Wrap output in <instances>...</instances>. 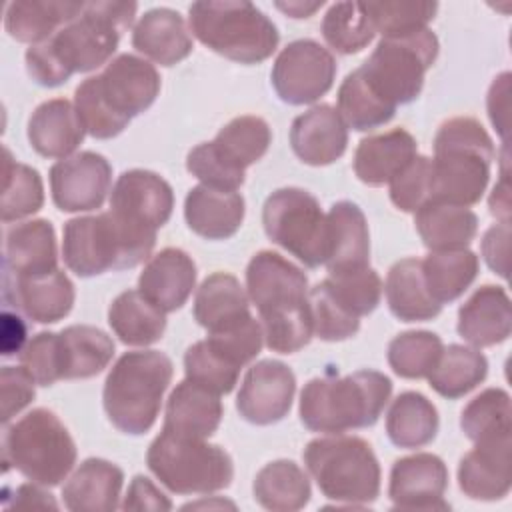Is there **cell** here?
<instances>
[{"mask_svg":"<svg viewBox=\"0 0 512 512\" xmlns=\"http://www.w3.org/2000/svg\"><path fill=\"white\" fill-rule=\"evenodd\" d=\"M136 8L134 2H84L72 22L26 50L30 78L40 86L56 88L76 72H90L106 64L116 52L122 32L132 26Z\"/></svg>","mask_w":512,"mask_h":512,"instance_id":"obj_1","label":"cell"},{"mask_svg":"<svg viewBox=\"0 0 512 512\" xmlns=\"http://www.w3.org/2000/svg\"><path fill=\"white\" fill-rule=\"evenodd\" d=\"M246 290L260 314L264 344L280 354L304 348L312 338L306 274L272 250H260L246 268Z\"/></svg>","mask_w":512,"mask_h":512,"instance_id":"obj_2","label":"cell"},{"mask_svg":"<svg viewBox=\"0 0 512 512\" xmlns=\"http://www.w3.org/2000/svg\"><path fill=\"white\" fill-rule=\"evenodd\" d=\"M392 394V380L378 370L348 376L326 372L300 394V420L312 432L342 434L374 426Z\"/></svg>","mask_w":512,"mask_h":512,"instance_id":"obj_3","label":"cell"},{"mask_svg":"<svg viewBox=\"0 0 512 512\" xmlns=\"http://www.w3.org/2000/svg\"><path fill=\"white\" fill-rule=\"evenodd\" d=\"M494 156V142L476 118L446 120L434 136L430 200L458 206L480 202Z\"/></svg>","mask_w":512,"mask_h":512,"instance_id":"obj_4","label":"cell"},{"mask_svg":"<svg viewBox=\"0 0 512 512\" xmlns=\"http://www.w3.org/2000/svg\"><path fill=\"white\" fill-rule=\"evenodd\" d=\"M174 374L172 360L158 350H134L118 358L104 382V410L124 434L148 432L162 408Z\"/></svg>","mask_w":512,"mask_h":512,"instance_id":"obj_5","label":"cell"},{"mask_svg":"<svg viewBox=\"0 0 512 512\" xmlns=\"http://www.w3.org/2000/svg\"><path fill=\"white\" fill-rule=\"evenodd\" d=\"M154 244L156 232L134 228L110 210L72 218L62 232L64 262L80 278L134 268L152 254Z\"/></svg>","mask_w":512,"mask_h":512,"instance_id":"obj_6","label":"cell"},{"mask_svg":"<svg viewBox=\"0 0 512 512\" xmlns=\"http://www.w3.org/2000/svg\"><path fill=\"white\" fill-rule=\"evenodd\" d=\"M188 24L204 46L240 64H258L270 58L280 40L274 22L252 2H194L188 8Z\"/></svg>","mask_w":512,"mask_h":512,"instance_id":"obj_7","label":"cell"},{"mask_svg":"<svg viewBox=\"0 0 512 512\" xmlns=\"http://www.w3.org/2000/svg\"><path fill=\"white\" fill-rule=\"evenodd\" d=\"M320 492L350 506L370 504L380 494V464L372 446L358 436L310 440L302 452Z\"/></svg>","mask_w":512,"mask_h":512,"instance_id":"obj_8","label":"cell"},{"mask_svg":"<svg viewBox=\"0 0 512 512\" xmlns=\"http://www.w3.org/2000/svg\"><path fill=\"white\" fill-rule=\"evenodd\" d=\"M4 470L16 468L40 486H58L76 462V444L60 418L46 408H34L4 430Z\"/></svg>","mask_w":512,"mask_h":512,"instance_id":"obj_9","label":"cell"},{"mask_svg":"<svg viewBox=\"0 0 512 512\" xmlns=\"http://www.w3.org/2000/svg\"><path fill=\"white\" fill-rule=\"evenodd\" d=\"M146 464L174 494H212L228 488L234 478V464L224 448L164 428L148 446Z\"/></svg>","mask_w":512,"mask_h":512,"instance_id":"obj_10","label":"cell"},{"mask_svg":"<svg viewBox=\"0 0 512 512\" xmlns=\"http://www.w3.org/2000/svg\"><path fill=\"white\" fill-rule=\"evenodd\" d=\"M438 48V38L428 28L382 38L358 72L378 98L396 108L420 96L424 76L436 62Z\"/></svg>","mask_w":512,"mask_h":512,"instance_id":"obj_11","label":"cell"},{"mask_svg":"<svg viewBox=\"0 0 512 512\" xmlns=\"http://www.w3.org/2000/svg\"><path fill=\"white\" fill-rule=\"evenodd\" d=\"M266 236L308 268L326 264L328 224L316 196L302 188L274 190L262 208Z\"/></svg>","mask_w":512,"mask_h":512,"instance_id":"obj_12","label":"cell"},{"mask_svg":"<svg viewBox=\"0 0 512 512\" xmlns=\"http://www.w3.org/2000/svg\"><path fill=\"white\" fill-rule=\"evenodd\" d=\"M336 78L334 56L316 40L302 38L290 42L276 56L272 66V86L280 100L302 106L324 96Z\"/></svg>","mask_w":512,"mask_h":512,"instance_id":"obj_13","label":"cell"},{"mask_svg":"<svg viewBox=\"0 0 512 512\" xmlns=\"http://www.w3.org/2000/svg\"><path fill=\"white\" fill-rule=\"evenodd\" d=\"M112 184V166L98 152H78L50 168L52 200L62 212H88L104 204Z\"/></svg>","mask_w":512,"mask_h":512,"instance_id":"obj_14","label":"cell"},{"mask_svg":"<svg viewBox=\"0 0 512 512\" xmlns=\"http://www.w3.org/2000/svg\"><path fill=\"white\" fill-rule=\"evenodd\" d=\"M174 208L172 186L156 172L134 168L118 176L110 194V212L140 230L156 232Z\"/></svg>","mask_w":512,"mask_h":512,"instance_id":"obj_15","label":"cell"},{"mask_svg":"<svg viewBox=\"0 0 512 512\" xmlns=\"http://www.w3.org/2000/svg\"><path fill=\"white\" fill-rule=\"evenodd\" d=\"M94 80L108 108L126 122L150 108L160 92V74L154 64L134 54L116 56Z\"/></svg>","mask_w":512,"mask_h":512,"instance_id":"obj_16","label":"cell"},{"mask_svg":"<svg viewBox=\"0 0 512 512\" xmlns=\"http://www.w3.org/2000/svg\"><path fill=\"white\" fill-rule=\"evenodd\" d=\"M294 372L280 360H260L244 376L236 398L240 416L256 426L280 422L292 408Z\"/></svg>","mask_w":512,"mask_h":512,"instance_id":"obj_17","label":"cell"},{"mask_svg":"<svg viewBox=\"0 0 512 512\" xmlns=\"http://www.w3.org/2000/svg\"><path fill=\"white\" fill-rule=\"evenodd\" d=\"M448 468L430 452H418L394 462L390 470L388 496L398 510H446L444 492Z\"/></svg>","mask_w":512,"mask_h":512,"instance_id":"obj_18","label":"cell"},{"mask_svg":"<svg viewBox=\"0 0 512 512\" xmlns=\"http://www.w3.org/2000/svg\"><path fill=\"white\" fill-rule=\"evenodd\" d=\"M4 302L38 324H54L74 306V284L62 270L34 276L4 274Z\"/></svg>","mask_w":512,"mask_h":512,"instance_id":"obj_19","label":"cell"},{"mask_svg":"<svg viewBox=\"0 0 512 512\" xmlns=\"http://www.w3.org/2000/svg\"><path fill=\"white\" fill-rule=\"evenodd\" d=\"M290 146L304 164L328 166L346 152L348 126L334 106L318 104L294 118Z\"/></svg>","mask_w":512,"mask_h":512,"instance_id":"obj_20","label":"cell"},{"mask_svg":"<svg viewBox=\"0 0 512 512\" xmlns=\"http://www.w3.org/2000/svg\"><path fill=\"white\" fill-rule=\"evenodd\" d=\"M510 484V436L476 442L458 464V486L468 498L500 500Z\"/></svg>","mask_w":512,"mask_h":512,"instance_id":"obj_21","label":"cell"},{"mask_svg":"<svg viewBox=\"0 0 512 512\" xmlns=\"http://www.w3.org/2000/svg\"><path fill=\"white\" fill-rule=\"evenodd\" d=\"M196 284V264L180 248H164L148 260L138 276V290L160 310L174 312L186 304Z\"/></svg>","mask_w":512,"mask_h":512,"instance_id":"obj_22","label":"cell"},{"mask_svg":"<svg viewBox=\"0 0 512 512\" xmlns=\"http://www.w3.org/2000/svg\"><path fill=\"white\" fill-rule=\"evenodd\" d=\"M328 256L326 268L330 274L352 272L368 266L370 232L364 212L350 200L336 202L328 214Z\"/></svg>","mask_w":512,"mask_h":512,"instance_id":"obj_23","label":"cell"},{"mask_svg":"<svg viewBox=\"0 0 512 512\" xmlns=\"http://www.w3.org/2000/svg\"><path fill=\"white\" fill-rule=\"evenodd\" d=\"M458 334L474 348L496 346L510 336L512 308L504 288L484 284L458 310Z\"/></svg>","mask_w":512,"mask_h":512,"instance_id":"obj_24","label":"cell"},{"mask_svg":"<svg viewBox=\"0 0 512 512\" xmlns=\"http://www.w3.org/2000/svg\"><path fill=\"white\" fill-rule=\"evenodd\" d=\"M244 198L232 190H218L206 184L194 186L184 200L188 228L206 240H226L238 232L244 220Z\"/></svg>","mask_w":512,"mask_h":512,"instance_id":"obj_25","label":"cell"},{"mask_svg":"<svg viewBox=\"0 0 512 512\" xmlns=\"http://www.w3.org/2000/svg\"><path fill=\"white\" fill-rule=\"evenodd\" d=\"M132 46L160 66H174L194 48L192 32L172 8H152L134 26Z\"/></svg>","mask_w":512,"mask_h":512,"instance_id":"obj_26","label":"cell"},{"mask_svg":"<svg viewBox=\"0 0 512 512\" xmlns=\"http://www.w3.org/2000/svg\"><path fill=\"white\" fill-rule=\"evenodd\" d=\"M76 106L64 98L42 102L28 120V142L44 158H68L84 140Z\"/></svg>","mask_w":512,"mask_h":512,"instance_id":"obj_27","label":"cell"},{"mask_svg":"<svg viewBox=\"0 0 512 512\" xmlns=\"http://www.w3.org/2000/svg\"><path fill=\"white\" fill-rule=\"evenodd\" d=\"M222 414L220 394L186 378L170 392L162 428L180 436L206 440L218 430Z\"/></svg>","mask_w":512,"mask_h":512,"instance_id":"obj_28","label":"cell"},{"mask_svg":"<svg viewBox=\"0 0 512 512\" xmlns=\"http://www.w3.org/2000/svg\"><path fill=\"white\" fill-rule=\"evenodd\" d=\"M124 472L104 460L88 458L62 488L64 506L72 512H112L118 508Z\"/></svg>","mask_w":512,"mask_h":512,"instance_id":"obj_29","label":"cell"},{"mask_svg":"<svg viewBox=\"0 0 512 512\" xmlns=\"http://www.w3.org/2000/svg\"><path fill=\"white\" fill-rule=\"evenodd\" d=\"M418 144L404 128L374 134L360 140L354 152V174L368 186L390 184L400 170L416 156Z\"/></svg>","mask_w":512,"mask_h":512,"instance_id":"obj_30","label":"cell"},{"mask_svg":"<svg viewBox=\"0 0 512 512\" xmlns=\"http://www.w3.org/2000/svg\"><path fill=\"white\" fill-rule=\"evenodd\" d=\"M56 264V234L48 220H28L6 232L4 274L34 276L56 270Z\"/></svg>","mask_w":512,"mask_h":512,"instance_id":"obj_31","label":"cell"},{"mask_svg":"<svg viewBox=\"0 0 512 512\" xmlns=\"http://www.w3.org/2000/svg\"><path fill=\"white\" fill-rule=\"evenodd\" d=\"M414 226L422 244L432 252L458 250L474 240L478 216L468 206L428 200L414 212Z\"/></svg>","mask_w":512,"mask_h":512,"instance_id":"obj_32","label":"cell"},{"mask_svg":"<svg viewBox=\"0 0 512 512\" xmlns=\"http://www.w3.org/2000/svg\"><path fill=\"white\" fill-rule=\"evenodd\" d=\"M82 8L84 2L70 0H14L6 8L4 28L16 42L34 46L72 22Z\"/></svg>","mask_w":512,"mask_h":512,"instance_id":"obj_33","label":"cell"},{"mask_svg":"<svg viewBox=\"0 0 512 512\" xmlns=\"http://www.w3.org/2000/svg\"><path fill=\"white\" fill-rule=\"evenodd\" d=\"M250 316L248 296L236 276L214 272L200 284L194 298V320L208 332L226 330Z\"/></svg>","mask_w":512,"mask_h":512,"instance_id":"obj_34","label":"cell"},{"mask_svg":"<svg viewBox=\"0 0 512 512\" xmlns=\"http://www.w3.org/2000/svg\"><path fill=\"white\" fill-rule=\"evenodd\" d=\"M384 292L390 312L402 322H426L442 310L426 288L422 260L418 258L398 260L388 270Z\"/></svg>","mask_w":512,"mask_h":512,"instance_id":"obj_35","label":"cell"},{"mask_svg":"<svg viewBox=\"0 0 512 512\" xmlns=\"http://www.w3.org/2000/svg\"><path fill=\"white\" fill-rule=\"evenodd\" d=\"M108 324L120 342L128 346H148L162 338L166 312L152 304L140 290H124L108 308Z\"/></svg>","mask_w":512,"mask_h":512,"instance_id":"obj_36","label":"cell"},{"mask_svg":"<svg viewBox=\"0 0 512 512\" xmlns=\"http://www.w3.org/2000/svg\"><path fill=\"white\" fill-rule=\"evenodd\" d=\"M254 500L272 512H294L310 500V480L292 460H274L258 470L254 478Z\"/></svg>","mask_w":512,"mask_h":512,"instance_id":"obj_37","label":"cell"},{"mask_svg":"<svg viewBox=\"0 0 512 512\" xmlns=\"http://www.w3.org/2000/svg\"><path fill=\"white\" fill-rule=\"evenodd\" d=\"M438 432L436 406L420 392L408 390L392 400L386 414V434L398 448H422Z\"/></svg>","mask_w":512,"mask_h":512,"instance_id":"obj_38","label":"cell"},{"mask_svg":"<svg viewBox=\"0 0 512 512\" xmlns=\"http://www.w3.org/2000/svg\"><path fill=\"white\" fill-rule=\"evenodd\" d=\"M478 268V256L468 248L430 252L422 260L426 288L440 306L460 298L476 280Z\"/></svg>","mask_w":512,"mask_h":512,"instance_id":"obj_39","label":"cell"},{"mask_svg":"<svg viewBox=\"0 0 512 512\" xmlns=\"http://www.w3.org/2000/svg\"><path fill=\"white\" fill-rule=\"evenodd\" d=\"M60 334L64 380L92 378L100 374L114 356L112 338L88 324H74L64 328Z\"/></svg>","mask_w":512,"mask_h":512,"instance_id":"obj_40","label":"cell"},{"mask_svg":"<svg viewBox=\"0 0 512 512\" xmlns=\"http://www.w3.org/2000/svg\"><path fill=\"white\" fill-rule=\"evenodd\" d=\"M486 374L488 360L478 348L450 344L442 350L436 368L428 374V382L430 388L440 396L456 400L474 390L480 382H484Z\"/></svg>","mask_w":512,"mask_h":512,"instance_id":"obj_41","label":"cell"},{"mask_svg":"<svg viewBox=\"0 0 512 512\" xmlns=\"http://www.w3.org/2000/svg\"><path fill=\"white\" fill-rule=\"evenodd\" d=\"M272 142L270 126L260 116H238L230 120L210 142L216 154L234 170L246 172L258 162Z\"/></svg>","mask_w":512,"mask_h":512,"instance_id":"obj_42","label":"cell"},{"mask_svg":"<svg viewBox=\"0 0 512 512\" xmlns=\"http://www.w3.org/2000/svg\"><path fill=\"white\" fill-rule=\"evenodd\" d=\"M510 422V394L502 388H486L460 414V428L474 444L510 436Z\"/></svg>","mask_w":512,"mask_h":512,"instance_id":"obj_43","label":"cell"},{"mask_svg":"<svg viewBox=\"0 0 512 512\" xmlns=\"http://www.w3.org/2000/svg\"><path fill=\"white\" fill-rule=\"evenodd\" d=\"M338 114L352 130L366 132L390 122L396 108L378 98L364 82L358 68L350 72L338 88Z\"/></svg>","mask_w":512,"mask_h":512,"instance_id":"obj_44","label":"cell"},{"mask_svg":"<svg viewBox=\"0 0 512 512\" xmlns=\"http://www.w3.org/2000/svg\"><path fill=\"white\" fill-rule=\"evenodd\" d=\"M444 344L438 334L428 330H408L394 336L388 344V364L400 378H428L442 356Z\"/></svg>","mask_w":512,"mask_h":512,"instance_id":"obj_45","label":"cell"},{"mask_svg":"<svg viewBox=\"0 0 512 512\" xmlns=\"http://www.w3.org/2000/svg\"><path fill=\"white\" fill-rule=\"evenodd\" d=\"M44 204V186L38 170L12 160L4 150V186L0 200L2 222H12L38 212Z\"/></svg>","mask_w":512,"mask_h":512,"instance_id":"obj_46","label":"cell"},{"mask_svg":"<svg viewBox=\"0 0 512 512\" xmlns=\"http://www.w3.org/2000/svg\"><path fill=\"white\" fill-rule=\"evenodd\" d=\"M374 26L362 2H336L322 20V36L340 54H356L374 38Z\"/></svg>","mask_w":512,"mask_h":512,"instance_id":"obj_47","label":"cell"},{"mask_svg":"<svg viewBox=\"0 0 512 512\" xmlns=\"http://www.w3.org/2000/svg\"><path fill=\"white\" fill-rule=\"evenodd\" d=\"M312 332L326 342H340L352 338L360 328V318L352 314L332 292L328 280L318 282L308 292Z\"/></svg>","mask_w":512,"mask_h":512,"instance_id":"obj_48","label":"cell"},{"mask_svg":"<svg viewBox=\"0 0 512 512\" xmlns=\"http://www.w3.org/2000/svg\"><path fill=\"white\" fill-rule=\"evenodd\" d=\"M240 370L220 350H216L206 338L194 342L184 354L186 378L216 392L228 394L234 390Z\"/></svg>","mask_w":512,"mask_h":512,"instance_id":"obj_49","label":"cell"},{"mask_svg":"<svg viewBox=\"0 0 512 512\" xmlns=\"http://www.w3.org/2000/svg\"><path fill=\"white\" fill-rule=\"evenodd\" d=\"M374 32H380L382 38L404 36L426 28L434 18L438 4L436 2H362Z\"/></svg>","mask_w":512,"mask_h":512,"instance_id":"obj_50","label":"cell"},{"mask_svg":"<svg viewBox=\"0 0 512 512\" xmlns=\"http://www.w3.org/2000/svg\"><path fill=\"white\" fill-rule=\"evenodd\" d=\"M326 280L338 300L358 318L374 312L380 304L382 280L378 272L368 266L352 272L330 274Z\"/></svg>","mask_w":512,"mask_h":512,"instance_id":"obj_51","label":"cell"},{"mask_svg":"<svg viewBox=\"0 0 512 512\" xmlns=\"http://www.w3.org/2000/svg\"><path fill=\"white\" fill-rule=\"evenodd\" d=\"M74 106L86 132L98 140L114 138L128 126L126 120H122L108 108V104L96 88L94 76L80 82V86L74 92Z\"/></svg>","mask_w":512,"mask_h":512,"instance_id":"obj_52","label":"cell"},{"mask_svg":"<svg viewBox=\"0 0 512 512\" xmlns=\"http://www.w3.org/2000/svg\"><path fill=\"white\" fill-rule=\"evenodd\" d=\"M432 196V160L414 156L390 180V200L402 212H416Z\"/></svg>","mask_w":512,"mask_h":512,"instance_id":"obj_53","label":"cell"},{"mask_svg":"<svg viewBox=\"0 0 512 512\" xmlns=\"http://www.w3.org/2000/svg\"><path fill=\"white\" fill-rule=\"evenodd\" d=\"M20 364L40 386L64 380L62 346L58 332H38L20 352Z\"/></svg>","mask_w":512,"mask_h":512,"instance_id":"obj_54","label":"cell"},{"mask_svg":"<svg viewBox=\"0 0 512 512\" xmlns=\"http://www.w3.org/2000/svg\"><path fill=\"white\" fill-rule=\"evenodd\" d=\"M206 340L216 350H220L230 362H234L238 368H244L262 350L264 332L260 322L254 316H250L226 330L208 332Z\"/></svg>","mask_w":512,"mask_h":512,"instance_id":"obj_55","label":"cell"},{"mask_svg":"<svg viewBox=\"0 0 512 512\" xmlns=\"http://www.w3.org/2000/svg\"><path fill=\"white\" fill-rule=\"evenodd\" d=\"M186 168L202 184L218 190L236 192L244 184V172L230 168L212 148L210 142L194 146L186 156Z\"/></svg>","mask_w":512,"mask_h":512,"instance_id":"obj_56","label":"cell"},{"mask_svg":"<svg viewBox=\"0 0 512 512\" xmlns=\"http://www.w3.org/2000/svg\"><path fill=\"white\" fill-rule=\"evenodd\" d=\"M36 380L24 366H2L0 370V420L6 424L36 396Z\"/></svg>","mask_w":512,"mask_h":512,"instance_id":"obj_57","label":"cell"},{"mask_svg":"<svg viewBox=\"0 0 512 512\" xmlns=\"http://www.w3.org/2000/svg\"><path fill=\"white\" fill-rule=\"evenodd\" d=\"M120 506L122 510H170L172 502L152 484V480L138 474L130 482L126 498Z\"/></svg>","mask_w":512,"mask_h":512,"instance_id":"obj_58","label":"cell"},{"mask_svg":"<svg viewBox=\"0 0 512 512\" xmlns=\"http://www.w3.org/2000/svg\"><path fill=\"white\" fill-rule=\"evenodd\" d=\"M508 240H510L508 222H500L488 228L482 240V256L486 264L502 278L508 276Z\"/></svg>","mask_w":512,"mask_h":512,"instance_id":"obj_59","label":"cell"},{"mask_svg":"<svg viewBox=\"0 0 512 512\" xmlns=\"http://www.w3.org/2000/svg\"><path fill=\"white\" fill-rule=\"evenodd\" d=\"M0 344H2V356H14L20 354L22 348L26 346V324L24 320L10 312H2V330H0Z\"/></svg>","mask_w":512,"mask_h":512,"instance_id":"obj_60","label":"cell"},{"mask_svg":"<svg viewBox=\"0 0 512 512\" xmlns=\"http://www.w3.org/2000/svg\"><path fill=\"white\" fill-rule=\"evenodd\" d=\"M508 78L510 74L504 72L492 82V88L488 92V114L492 124L502 132H506V110H508Z\"/></svg>","mask_w":512,"mask_h":512,"instance_id":"obj_61","label":"cell"},{"mask_svg":"<svg viewBox=\"0 0 512 512\" xmlns=\"http://www.w3.org/2000/svg\"><path fill=\"white\" fill-rule=\"evenodd\" d=\"M38 486H36V482L34 484H20L12 494V500L4 502V506L6 508H58L52 494L44 492Z\"/></svg>","mask_w":512,"mask_h":512,"instance_id":"obj_62","label":"cell"},{"mask_svg":"<svg viewBox=\"0 0 512 512\" xmlns=\"http://www.w3.org/2000/svg\"><path fill=\"white\" fill-rule=\"evenodd\" d=\"M508 184L506 178L502 180L500 186H494L492 196H490V212L494 216H502V222H508Z\"/></svg>","mask_w":512,"mask_h":512,"instance_id":"obj_63","label":"cell"},{"mask_svg":"<svg viewBox=\"0 0 512 512\" xmlns=\"http://www.w3.org/2000/svg\"><path fill=\"white\" fill-rule=\"evenodd\" d=\"M324 2L320 0V2H314V4H306V2H288V4H282V2H278L276 6L282 10V12H286L288 16H292V18H308L312 12H316L320 6H322Z\"/></svg>","mask_w":512,"mask_h":512,"instance_id":"obj_64","label":"cell"}]
</instances>
